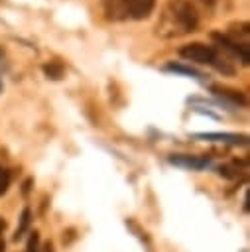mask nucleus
I'll use <instances>...</instances> for the list:
<instances>
[{
	"mask_svg": "<svg viewBox=\"0 0 250 252\" xmlns=\"http://www.w3.org/2000/svg\"><path fill=\"white\" fill-rule=\"evenodd\" d=\"M51 250H53L51 242H45V246H43V252H51Z\"/></svg>",
	"mask_w": 250,
	"mask_h": 252,
	"instance_id": "nucleus-14",
	"label": "nucleus"
},
{
	"mask_svg": "<svg viewBox=\"0 0 250 252\" xmlns=\"http://www.w3.org/2000/svg\"><path fill=\"white\" fill-rule=\"evenodd\" d=\"M181 57H185L187 61L209 63V65H217V61H220L217 57V51L205 43H189V45L181 47Z\"/></svg>",
	"mask_w": 250,
	"mask_h": 252,
	"instance_id": "nucleus-2",
	"label": "nucleus"
},
{
	"mask_svg": "<svg viewBox=\"0 0 250 252\" xmlns=\"http://www.w3.org/2000/svg\"><path fill=\"white\" fill-rule=\"evenodd\" d=\"M199 24V16H197V10L191 6V2L187 0H171L169 6L165 8V14H163V26L161 30L169 28V35H175V33H187V32H193Z\"/></svg>",
	"mask_w": 250,
	"mask_h": 252,
	"instance_id": "nucleus-1",
	"label": "nucleus"
},
{
	"mask_svg": "<svg viewBox=\"0 0 250 252\" xmlns=\"http://www.w3.org/2000/svg\"><path fill=\"white\" fill-rule=\"evenodd\" d=\"M0 57H2V49H0Z\"/></svg>",
	"mask_w": 250,
	"mask_h": 252,
	"instance_id": "nucleus-18",
	"label": "nucleus"
},
{
	"mask_svg": "<svg viewBox=\"0 0 250 252\" xmlns=\"http://www.w3.org/2000/svg\"><path fill=\"white\" fill-rule=\"evenodd\" d=\"M169 161L175 163V165L191 167V169H203V167L209 165V159L207 158H195V156H171Z\"/></svg>",
	"mask_w": 250,
	"mask_h": 252,
	"instance_id": "nucleus-7",
	"label": "nucleus"
},
{
	"mask_svg": "<svg viewBox=\"0 0 250 252\" xmlns=\"http://www.w3.org/2000/svg\"><path fill=\"white\" fill-rule=\"evenodd\" d=\"M201 2L207 4V6H213V4H215V0H201Z\"/></svg>",
	"mask_w": 250,
	"mask_h": 252,
	"instance_id": "nucleus-16",
	"label": "nucleus"
},
{
	"mask_svg": "<svg viewBox=\"0 0 250 252\" xmlns=\"http://www.w3.org/2000/svg\"><path fill=\"white\" fill-rule=\"evenodd\" d=\"M4 226H6V222L0 219V236H2V232H4Z\"/></svg>",
	"mask_w": 250,
	"mask_h": 252,
	"instance_id": "nucleus-15",
	"label": "nucleus"
},
{
	"mask_svg": "<svg viewBox=\"0 0 250 252\" xmlns=\"http://www.w3.org/2000/svg\"><path fill=\"white\" fill-rule=\"evenodd\" d=\"M8 185H10V173H8V169L0 167V195L6 193Z\"/></svg>",
	"mask_w": 250,
	"mask_h": 252,
	"instance_id": "nucleus-12",
	"label": "nucleus"
},
{
	"mask_svg": "<svg viewBox=\"0 0 250 252\" xmlns=\"http://www.w3.org/2000/svg\"><path fill=\"white\" fill-rule=\"evenodd\" d=\"M28 252H39V234L31 232L30 240H28Z\"/></svg>",
	"mask_w": 250,
	"mask_h": 252,
	"instance_id": "nucleus-13",
	"label": "nucleus"
},
{
	"mask_svg": "<svg viewBox=\"0 0 250 252\" xmlns=\"http://www.w3.org/2000/svg\"><path fill=\"white\" fill-rule=\"evenodd\" d=\"M213 37L219 41L220 47L228 49L230 53H234L236 57H240V61L246 65L250 61V53H248V45L246 43H238V41H232L228 35H222V33H213Z\"/></svg>",
	"mask_w": 250,
	"mask_h": 252,
	"instance_id": "nucleus-3",
	"label": "nucleus"
},
{
	"mask_svg": "<svg viewBox=\"0 0 250 252\" xmlns=\"http://www.w3.org/2000/svg\"><path fill=\"white\" fill-rule=\"evenodd\" d=\"M128 0H104V12L110 20H126Z\"/></svg>",
	"mask_w": 250,
	"mask_h": 252,
	"instance_id": "nucleus-6",
	"label": "nucleus"
},
{
	"mask_svg": "<svg viewBox=\"0 0 250 252\" xmlns=\"http://www.w3.org/2000/svg\"><path fill=\"white\" fill-rule=\"evenodd\" d=\"M30 217H31L30 209H24L22 219H20V226H18V230H16V238H20V236L26 232V228H28V224H30Z\"/></svg>",
	"mask_w": 250,
	"mask_h": 252,
	"instance_id": "nucleus-11",
	"label": "nucleus"
},
{
	"mask_svg": "<svg viewBox=\"0 0 250 252\" xmlns=\"http://www.w3.org/2000/svg\"><path fill=\"white\" fill-rule=\"evenodd\" d=\"M0 91H2V81H0Z\"/></svg>",
	"mask_w": 250,
	"mask_h": 252,
	"instance_id": "nucleus-17",
	"label": "nucleus"
},
{
	"mask_svg": "<svg viewBox=\"0 0 250 252\" xmlns=\"http://www.w3.org/2000/svg\"><path fill=\"white\" fill-rule=\"evenodd\" d=\"M213 91H217L220 96H226V98H230L232 102H238V104H244L246 100H244V96L238 93V91H230V89H220V87H213Z\"/></svg>",
	"mask_w": 250,
	"mask_h": 252,
	"instance_id": "nucleus-9",
	"label": "nucleus"
},
{
	"mask_svg": "<svg viewBox=\"0 0 250 252\" xmlns=\"http://www.w3.org/2000/svg\"><path fill=\"white\" fill-rule=\"evenodd\" d=\"M156 6V0H128V6H126V18H132V20H144L152 14Z\"/></svg>",
	"mask_w": 250,
	"mask_h": 252,
	"instance_id": "nucleus-4",
	"label": "nucleus"
},
{
	"mask_svg": "<svg viewBox=\"0 0 250 252\" xmlns=\"http://www.w3.org/2000/svg\"><path fill=\"white\" fill-rule=\"evenodd\" d=\"M165 69H167V71H175V73H183V75H191V77H195V79H203V75H201V73L193 71L191 67L179 65V63H169V65H167Z\"/></svg>",
	"mask_w": 250,
	"mask_h": 252,
	"instance_id": "nucleus-10",
	"label": "nucleus"
},
{
	"mask_svg": "<svg viewBox=\"0 0 250 252\" xmlns=\"http://www.w3.org/2000/svg\"><path fill=\"white\" fill-rule=\"evenodd\" d=\"M195 138H199V140H211V142H224V144H232V146H246V142H248L246 136H240V134H220V132L195 134Z\"/></svg>",
	"mask_w": 250,
	"mask_h": 252,
	"instance_id": "nucleus-5",
	"label": "nucleus"
},
{
	"mask_svg": "<svg viewBox=\"0 0 250 252\" xmlns=\"http://www.w3.org/2000/svg\"><path fill=\"white\" fill-rule=\"evenodd\" d=\"M43 73L49 77V79H61L63 77V65L59 63V61H49V63H45L43 65Z\"/></svg>",
	"mask_w": 250,
	"mask_h": 252,
	"instance_id": "nucleus-8",
	"label": "nucleus"
}]
</instances>
